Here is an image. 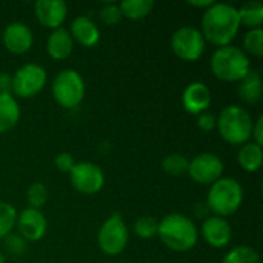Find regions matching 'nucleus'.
<instances>
[{
    "mask_svg": "<svg viewBox=\"0 0 263 263\" xmlns=\"http://www.w3.org/2000/svg\"><path fill=\"white\" fill-rule=\"evenodd\" d=\"M240 28L239 12L230 3H213L205 9L202 17V35L205 42L222 48L228 46L237 35Z\"/></svg>",
    "mask_w": 263,
    "mask_h": 263,
    "instance_id": "obj_1",
    "label": "nucleus"
},
{
    "mask_svg": "<svg viewBox=\"0 0 263 263\" xmlns=\"http://www.w3.org/2000/svg\"><path fill=\"white\" fill-rule=\"evenodd\" d=\"M157 236L173 251L185 253L196 247L199 233L193 220L180 213H171L159 222Z\"/></svg>",
    "mask_w": 263,
    "mask_h": 263,
    "instance_id": "obj_2",
    "label": "nucleus"
},
{
    "mask_svg": "<svg viewBox=\"0 0 263 263\" xmlns=\"http://www.w3.org/2000/svg\"><path fill=\"white\" fill-rule=\"evenodd\" d=\"M243 202V188L233 177H220L210 186L206 196L208 210L217 217H228L234 214Z\"/></svg>",
    "mask_w": 263,
    "mask_h": 263,
    "instance_id": "obj_3",
    "label": "nucleus"
},
{
    "mask_svg": "<svg viewBox=\"0 0 263 263\" xmlns=\"http://www.w3.org/2000/svg\"><path fill=\"white\" fill-rule=\"evenodd\" d=\"M210 66L213 74L225 82H240L251 69L245 51L231 45L216 49L211 55Z\"/></svg>",
    "mask_w": 263,
    "mask_h": 263,
    "instance_id": "obj_4",
    "label": "nucleus"
},
{
    "mask_svg": "<svg viewBox=\"0 0 263 263\" xmlns=\"http://www.w3.org/2000/svg\"><path fill=\"white\" fill-rule=\"evenodd\" d=\"M253 125L254 122L247 109L239 105H230L222 109L216 126L225 142L231 145H243L251 137Z\"/></svg>",
    "mask_w": 263,
    "mask_h": 263,
    "instance_id": "obj_5",
    "label": "nucleus"
},
{
    "mask_svg": "<svg viewBox=\"0 0 263 263\" xmlns=\"http://www.w3.org/2000/svg\"><path fill=\"white\" fill-rule=\"evenodd\" d=\"M52 96L65 109L77 108L85 97V82L76 69L60 71L52 82Z\"/></svg>",
    "mask_w": 263,
    "mask_h": 263,
    "instance_id": "obj_6",
    "label": "nucleus"
},
{
    "mask_svg": "<svg viewBox=\"0 0 263 263\" xmlns=\"http://www.w3.org/2000/svg\"><path fill=\"white\" fill-rule=\"evenodd\" d=\"M129 242L128 228L119 213L111 214L99 230L97 243L99 248L108 256L120 254Z\"/></svg>",
    "mask_w": 263,
    "mask_h": 263,
    "instance_id": "obj_7",
    "label": "nucleus"
},
{
    "mask_svg": "<svg viewBox=\"0 0 263 263\" xmlns=\"http://www.w3.org/2000/svg\"><path fill=\"white\" fill-rule=\"evenodd\" d=\"M206 48V42L200 32V29L193 26L179 28L171 37V49L173 52L186 62L199 60Z\"/></svg>",
    "mask_w": 263,
    "mask_h": 263,
    "instance_id": "obj_8",
    "label": "nucleus"
},
{
    "mask_svg": "<svg viewBox=\"0 0 263 263\" xmlns=\"http://www.w3.org/2000/svg\"><path fill=\"white\" fill-rule=\"evenodd\" d=\"M46 83V71L37 63L20 66L12 76V94L22 99L37 96Z\"/></svg>",
    "mask_w": 263,
    "mask_h": 263,
    "instance_id": "obj_9",
    "label": "nucleus"
},
{
    "mask_svg": "<svg viewBox=\"0 0 263 263\" xmlns=\"http://www.w3.org/2000/svg\"><path fill=\"white\" fill-rule=\"evenodd\" d=\"M223 170L225 166L219 156L213 153H202L190 160L186 174L200 185H213L222 177Z\"/></svg>",
    "mask_w": 263,
    "mask_h": 263,
    "instance_id": "obj_10",
    "label": "nucleus"
},
{
    "mask_svg": "<svg viewBox=\"0 0 263 263\" xmlns=\"http://www.w3.org/2000/svg\"><path fill=\"white\" fill-rule=\"evenodd\" d=\"M72 186L82 194H96L105 185V174L100 166L91 162H79L69 173Z\"/></svg>",
    "mask_w": 263,
    "mask_h": 263,
    "instance_id": "obj_11",
    "label": "nucleus"
},
{
    "mask_svg": "<svg viewBox=\"0 0 263 263\" xmlns=\"http://www.w3.org/2000/svg\"><path fill=\"white\" fill-rule=\"evenodd\" d=\"M15 227L18 230V236L29 242L40 240L48 230V222L45 214L40 210L35 208H25L17 214Z\"/></svg>",
    "mask_w": 263,
    "mask_h": 263,
    "instance_id": "obj_12",
    "label": "nucleus"
},
{
    "mask_svg": "<svg viewBox=\"0 0 263 263\" xmlns=\"http://www.w3.org/2000/svg\"><path fill=\"white\" fill-rule=\"evenodd\" d=\"M2 40H3L5 48L11 54H15V55L26 54L34 43L32 31L29 29L28 25H25L22 22L9 23L3 31Z\"/></svg>",
    "mask_w": 263,
    "mask_h": 263,
    "instance_id": "obj_13",
    "label": "nucleus"
},
{
    "mask_svg": "<svg viewBox=\"0 0 263 263\" xmlns=\"http://www.w3.org/2000/svg\"><path fill=\"white\" fill-rule=\"evenodd\" d=\"M35 17L37 20L52 31L57 28H62L66 14L68 6L63 0H37L34 5Z\"/></svg>",
    "mask_w": 263,
    "mask_h": 263,
    "instance_id": "obj_14",
    "label": "nucleus"
},
{
    "mask_svg": "<svg viewBox=\"0 0 263 263\" xmlns=\"http://www.w3.org/2000/svg\"><path fill=\"white\" fill-rule=\"evenodd\" d=\"M182 103L186 112L193 116H199L208 111L211 105V91L203 82L190 83L182 96Z\"/></svg>",
    "mask_w": 263,
    "mask_h": 263,
    "instance_id": "obj_15",
    "label": "nucleus"
},
{
    "mask_svg": "<svg viewBox=\"0 0 263 263\" xmlns=\"http://www.w3.org/2000/svg\"><path fill=\"white\" fill-rule=\"evenodd\" d=\"M202 237L213 248H223L231 242L233 230L223 217H208L202 225Z\"/></svg>",
    "mask_w": 263,
    "mask_h": 263,
    "instance_id": "obj_16",
    "label": "nucleus"
},
{
    "mask_svg": "<svg viewBox=\"0 0 263 263\" xmlns=\"http://www.w3.org/2000/svg\"><path fill=\"white\" fill-rule=\"evenodd\" d=\"M69 34L72 40H77L82 46H86V48L96 46L100 39L99 26L86 15H80L72 20Z\"/></svg>",
    "mask_w": 263,
    "mask_h": 263,
    "instance_id": "obj_17",
    "label": "nucleus"
},
{
    "mask_svg": "<svg viewBox=\"0 0 263 263\" xmlns=\"http://www.w3.org/2000/svg\"><path fill=\"white\" fill-rule=\"evenodd\" d=\"M74 49V40L68 29L57 28L54 29L46 40V51L54 60H65L71 55Z\"/></svg>",
    "mask_w": 263,
    "mask_h": 263,
    "instance_id": "obj_18",
    "label": "nucleus"
},
{
    "mask_svg": "<svg viewBox=\"0 0 263 263\" xmlns=\"http://www.w3.org/2000/svg\"><path fill=\"white\" fill-rule=\"evenodd\" d=\"M263 91L262 76L257 69H250L248 74L240 80L237 92L245 103L254 105L260 100Z\"/></svg>",
    "mask_w": 263,
    "mask_h": 263,
    "instance_id": "obj_19",
    "label": "nucleus"
},
{
    "mask_svg": "<svg viewBox=\"0 0 263 263\" xmlns=\"http://www.w3.org/2000/svg\"><path fill=\"white\" fill-rule=\"evenodd\" d=\"M20 119V106L12 94H0V134L12 129Z\"/></svg>",
    "mask_w": 263,
    "mask_h": 263,
    "instance_id": "obj_20",
    "label": "nucleus"
},
{
    "mask_svg": "<svg viewBox=\"0 0 263 263\" xmlns=\"http://www.w3.org/2000/svg\"><path fill=\"white\" fill-rule=\"evenodd\" d=\"M237 162L239 165L248 171V173H256L263 162V149L260 145L254 142H247L242 145V148L237 153Z\"/></svg>",
    "mask_w": 263,
    "mask_h": 263,
    "instance_id": "obj_21",
    "label": "nucleus"
},
{
    "mask_svg": "<svg viewBox=\"0 0 263 263\" xmlns=\"http://www.w3.org/2000/svg\"><path fill=\"white\" fill-rule=\"evenodd\" d=\"M239 12V20L240 25H245L251 29L260 28L263 23V3L253 0V2H247L240 6V9H237Z\"/></svg>",
    "mask_w": 263,
    "mask_h": 263,
    "instance_id": "obj_22",
    "label": "nucleus"
},
{
    "mask_svg": "<svg viewBox=\"0 0 263 263\" xmlns=\"http://www.w3.org/2000/svg\"><path fill=\"white\" fill-rule=\"evenodd\" d=\"M119 8L122 11V17H126L129 20H140L145 18L154 8L153 0H123L119 3Z\"/></svg>",
    "mask_w": 263,
    "mask_h": 263,
    "instance_id": "obj_23",
    "label": "nucleus"
},
{
    "mask_svg": "<svg viewBox=\"0 0 263 263\" xmlns=\"http://www.w3.org/2000/svg\"><path fill=\"white\" fill-rule=\"evenodd\" d=\"M188 165H190V160L186 156L180 154V153H173V154H168L166 157H163L162 160V168L166 174L170 176H183L188 173Z\"/></svg>",
    "mask_w": 263,
    "mask_h": 263,
    "instance_id": "obj_24",
    "label": "nucleus"
},
{
    "mask_svg": "<svg viewBox=\"0 0 263 263\" xmlns=\"http://www.w3.org/2000/svg\"><path fill=\"white\" fill-rule=\"evenodd\" d=\"M223 263H262V260L256 250L247 245H240L227 253Z\"/></svg>",
    "mask_w": 263,
    "mask_h": 263,
    "instance_id": "obj_25",
    "label": "nucleus"
},
{
    "mask_svg": "<svg viewBox=\"0 0 263 263\" xmlns=\"http://www.w3.org/2000/svg\"><path fill=\"white\" fill-rule=\"evenodd\" d=\"M17 222V211L11 203L0 202V239L12 233Z\"/></svg>",
    "mask_w": 263,
    "mask_h": 263,
    "instance_id": "obj_26",
    "label": "nucleus"
},
{
    "mask_svg": "<svg viewBox=\"0 0 263 263\" xmlns=\"http://www.w3.org/2000/svg\"><path fill=\"white\" fill-rule=\"evenodd\" d=\"M134 234L140 239H153L157 236V230H159V222L154 217L149 216H143L139 217L134 222Z\"/></svg>",
    "mask_w": 263,
    "mask_h": 263,
    "instance_id": "obj_27",
    "label": "nucleus"
},
{
    "mask_svg": "<svg viewBox=\"0 0 263 263\" xmlns=\"http://www.w3.org/2000/svg\"><path fill=\"white\" fill-rule=\"evenodd\" d=\"M243 48L247 52H250L254 57H262L263 55V29L256 28L250 29L245 37H243Z\"/></svg>",
    "mask_w": 263,
    "mask_h": 263,
    "instance_id": "obj_28",
    "label": "nucleus"
},
{
    "mask_svg": "<svg viewBox=\"0 0 263 263\" xmlns=\"http://www.w3.org/2000/svg\"><path fill=\"white\" fill-rule=\"evenodd\" d=\"M26 200L29 203V208L40 210L48 200V188L40 182L32 183L26 191Z\"/></svg>",
    "mask_w": 263,
    "mask_h": 263,
    "instance_id": "obj_29",
    "label": "nucleus"
},
{
    "mask_svg": "<svg viewBox=\"0 0 263 263\" xmlns=\"http://www.w3.org/2000/svg\"><path fill=\"white\" fill-rule=\"evenodd\" d=\"M99 18L103 25H116L122 20V11L117 3H105L99 11Z\"/></svg>",
    "mask_w": 263,
    "mask_h": 263,
    "instance_id": "obj_30",
    "label": "nucleus"
},
{
    "mask_svg": "<svg viewBox=\"0 0 263 263\" xmlns=\"http://www.w3.org/2000/svg\"><path fill=\"white\" fill-rule=\"evenodd\" d=\"M54 165L60 173H71L76 165V160L69 153H59L54 159Z\"/></svg>",
    "mask_w": 263,
    "mask_h": 263,
    "instance_id": "obj_31",
    "label": "nucleus"
},
{
    "mask_svg": "<svg viewBox=\"0 0 263 263\" xmlns=\"http://www.w3.org/2000/svg\"><path fill=\"white\" fill-rule=\"evenodd\" d=\"M6 239V247L8 250L15 254V256H22L25 251H26V243H25V239L20 237V236H15V234H9L5 237Z\"/></svg>",
    "mask_w": 263,
    "mask_h": 263,
    "instance_id": "obj_32",
    "label": "nucleus"
},
{
    "mask_svg": "<svg viewBox=\"0 0 263 263\" xmlns=\"http://www.w3.org/2000/svg\"><path fill=\"white\" fill-rule=\"evenodd\" d=\"M216 125H217V117L214 114L205 111V112L197 116V126H199V129H202L205 133H210V131H213L216 128Z\"/></svg>",
    "mask_w": 263,
    "mask_h": 263,
    "instance_id": "obj_33",
    "label": "nucleus"
},
{
    "mask_svg": "<svg viewBox=\"0 0 263 263\" xmlns=\"http://www.w3.org/2000/svg\"><path fill=\"white\" fill-rule=\"evenodd\" d=\"M251 137L254 139L253 142L257 143V145H263V117L260 116L257 119V122H254L253 125V133H251Z\"/></svg>",
    "mask_w": 263,
    "mask_h": 263,
    "instance_id": "obj_34",
    "label": "nucleus"
},
{
    "mask_svg": "<svg viewBox=\"0 0 263 263\" xmlns=\"http://www.w3.org/2000/svg\"><path fill=\"white\" fill-rule=\"evenodd\" d=\"M0 94H12V76L0 72Z\"/></svg>",
    "mask_w": 263,
    "mask_h": 263,
    "instance_id": "obj_35",
    "label": "nucleus"
},
{
    "mask_svg": "<svg viewBox=\"0 0 263 263\" xmlns=\"http://www.w3.org/2000/svg\"><path fill=\"white\" fill-rule=\"evenodd\" d=\"M214 2L213 0H188V5L196 6V8H210Z\"/></svg>",
    "mask_w": 263,
    "mask_h": 263,
    "instance_id": "obj_36",
    "label": "nucleus"
},
{
    "mask_svg": "<svg viewBox=\"0 0 263 263\" xmlns=\"http://www.w3.org/2000/svg\"><path fill=\"white\" fill-rule=\"evenodd\" d=\"M0 263H6V260H5V256L0 253Z\"/></svg>",
    "mask_w": 263,
    "mask_h": 263,
    "instance_id": "obj_37",
    "label": "nucleus"
},
{
    "mask_svg": "<svg viewBox=\"0 0 263 263\" xmlns=\"http://www.w3.org/2000/svg\"><path fill=\"white\" fill-rule=\"evenodd\" d=\"M119 263H125V262H119Z\"/></svg>",
    "mask_w": 263,
    "mask_h": 263,
    "instance_id": "obj_38",
    "label": "nucleus"
}]
</instances>
